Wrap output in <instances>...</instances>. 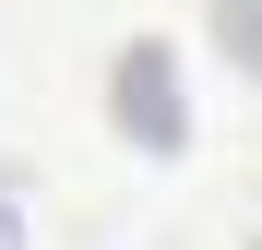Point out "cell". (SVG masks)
I'll return each mask as SVG.
<instances>
[{
    "label": "cell",
    "mask_w": 262,
    "mask_h": 250,
    "mask_svg": "<svg viewBox=\"0 0 262 250\" xmlns=\"http://www.w3.org/2000/svg\"><path fill=\"white\" fill-rule=\"evenodd\" d=\"M0 250H36V215H24L12 191H0Z\"/></svg>",
    "instance_id": "2"
},
{
    "label": "cell",
    "mask_w": 262,
    "mask_h": 250,
    "mask_svg": "<svg viewBox=\"0 0 262 250\" xmlns=\"http://www.w3.org/2000/svg\"><path fill=\"white\" fill-rule=\"evenodd\" d=\"M119 119H143L155 143L179 131V119H167V60H155V48H131V60H119Z\"/></svg>",
    "instance_id": "1"
}]
</instances>
